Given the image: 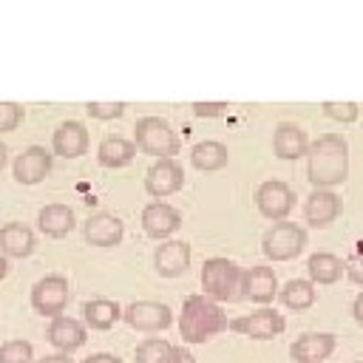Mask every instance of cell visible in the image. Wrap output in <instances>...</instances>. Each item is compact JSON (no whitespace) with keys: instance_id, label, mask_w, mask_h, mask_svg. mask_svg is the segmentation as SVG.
Returning <instances> with one entry per match:
<instances>
[{"instance_id":"cell-39","label":"cell","mask_w":363,"mask_h":363,"mask_svg":"<svg viewBox=\"0 0 363 363\" xmlns=\"http://www.w3.org/2000/svg\"><path fill=\"white\" fill-rule=\"evenodd\" d=\"M6 272H9V261H6V258H3V255H0V278H3V275H6Z\"/></svg>"},{"instance_id":"cell-36","label":"cell","mask_w":363,"mask_h":363,"mask_svg":"<svg viewBox=\"0 0 363 363\" xmlns=\"http://www.w3.org/2000/svg\"><path fill=\"white\" fill-rule=\"evenodd\" d=\"M37 363H74V360H71L68 352H57V354H45V357H40Z\"/></svg>"},{"instance_id":"cell-27","label":"cell","mask_w":363,"mask_h":363,"mask_svg":"<svg viewBox=\"0 0 363 363\" xmlns=\"http://www.w3.org/2000/svg\"><path fill=\"white\" fill-rule=\"evenodd\" d=\"M122 312H119V306L113 303V301H108V298H94V301H88L85 306H82V318H85V323L91 326V329H111L113 323H116V318H119Z\"/></svg>"},{"instance_id":"cell-23","label":"cell","mask_w":363,"mask_h":363,"mask_svg":"<svg viewBox=\"0 0 363 363\" xmlns=\"http://www.w3.org/2000/svg\"><path fill=\"white\" fill-rule=\"evenodd\" d=\"M77 224V216L71 207L65 204H45L40 213H37V227L48 235V238H62L74 230Z\"/></svg>"},{"instance_id":"cell-31","label":"cell","mask_w":363,"mask_h":363,"mask_svg":"<svg viewBox=\"0 0 363 363\" xmlns=\"http://www.w3.org/2000/svg\"><path fill=\"white\" fill-rule=\"evenodd\" d=\"M85 111L94 119H116L125 113V102H85Z\"/></svg>"},{"instance_id":"cell-35","label":"cell","mask_w":363,"mask_h":363,"mask_svg":"<svg viewBox=\"0 0 363 363\" xmlns=\"http://www.w3.org/2000/svg\"><path fill=\"white\" fill-rule=\"evenodd\" d=\"M82 363H122V357L108 354V352H96V354H88Z\"/></svg>"},{"instance_id":"cell-24","label":"cell","mask_w":363,"mask_h":363,"mask_svg":"<svg viewBox=\"0 0 363 363\" xmlns=\"http://www.w3.org/2000/svg\"><path fill=\"white\" fill-rule=\"evenodd\" d=\"M133 156H136V145L128 142V139H122V136H105L99 142V147H96V159L105 167H122Z\"/></svg>"},{"instance_id":"cell-28","label":"cell","mask_w":363,"mask_h":363,"mask_svg":"<svg viewBox=\"0 0 363 363\" xmlns=\"http://www.w3.org/2000/svg\"><path fill=\"white\" fill-rule=\"evenodd\" d=\"M281 301H284V306H289V309H295V312L309 309V306L315 303V286H312V281L292 278L289 284H284Z\"/></svg>"},{"instance_id":"cell-3","label":"cell","mask_w":363,"mask_h":363,"mask_svg":"<svg viewBox=\"0 0 363 363\" xmlns=\"http://www.w3.org/2000/svg\"><path fill=\"white\" fill-rule=\"evenodd\" d=\"M133 145L136 150L156 156V159H173L182 150V142L176 136V130L159 119V116H142L133 125Z\"/></svg>"},{"instance_id":"cell-34","label":"cell","mask_w":363,"mask_h":363,"mask_svg":"<svg viewBox=\"0 0 363 363\" xmlns=\"http://www.w3.org/2000/svg\"><path fill=\"white\" fill-rule=\"evenodd\" d=\"M346 275L352 278V284H360V286H363V255H352V258H349Z\"/></svg>"},{"instance_id":"cell-9","label":"cell","mask_w":363,"mask_h":363,"mask_svg":"<svg viewBox=\"0 0 363 363\" xmlns=\"http://www.w3.org/2000/svg\"><path fill=\"white\" fill-rule=\"evenodd\" d=\"M230 329L235 335H247V337H255V340H269V337H278L286 329V320L275 309H258L252 315H241V318L230 320Z\"/></svg>"},{"instance_id":"cell-17","label":"cell","mask_w":363,"mask_h":363,"mask_svg":"<svg viewBox=\"0 0 363 363\" xmlns=\"http://www.w3.org/2000/svg\"><path fill=\"white\" fill-rule=\"evenodd\" d=\"M153 267L164 278H176L190 267V244L187 241H162L153 252Z\"/></svg>"},{"instance_id":"cell-18","label":"cell","mask_w":363,"mask_h":363,"mask_svg":"<svg viewBox=\"0 0 363 363\" xmlns=\"http://www.w3.org/2000/svg\"><path fill=\"white\" fill-rule=\"evenodd\" d=\"M45 337H48V343H51L54 349L71 354L74 349H79V346L85 343L88 332H85V326H82L77 318L57 315V318H51V323H48V329H45Z\"/></svg>"},{"instance_id":"cell-10","label":"cell","mask_w":363,"mask_h":363,"mask_svg":"<svg viewBox=\"0 0 363 363\" xmlns=\"http://www.w3.org/2000/svg\"><path fill=\"white\" fill-rule=\"evenodd\" d=\"M184 184V170L176 159H156L145 173V190L156 199L179 193Z\"/></svg>"},{"instance_id":"cell-19","label":"cell","mask_w":363,"mask_h":363,"mask_svg":"<svg viewBox=\"0 0 363 363\" xmlns=\"http://www.w3.org/2000/svg\"><path fill=\"white\" fill-rule=\"evenodd\" d=\"M136 363H196V357L187 349H179L162 337H147L133 352Z\"/></svg>"},{"instance_id":"cell-15","label":"cell","mask_w":363,"mask_h":363,"mask_svg":"<svg viewBox=\"0 0 363 363\" xmlns=\"http://www.w3.org/2000/svg\"><path fill=\"white\" fill-rule=\"evenodd\" d=\"M142 227L150 238H167L182 227V216L173 204H164L156 199L142 210Z\"/></svg>"},{"instance_id":"cell-5","label":"cell","mask_w":363,"mask_h":363,"mask_svg":"<svg viewBox=\"0 0 363 363\" xmlns=\"http://www.w3.org/2000/svg\"><path fill=\"white\" fill-rule=\"evenodd\" d=\"M306 230L301 224H292V221H275L267 233H264V241H261V250L269 261H289L295 255L303 252L306 247Z\"/></svg>"},{"instance_id":"cell-16","label":"cell","mask_w":363,"mask_h":363,"mask_svg":"<svg viewBox=\"0 0 363 363\" xmlns=\"http://www.w3.org/2000/svg\"><path fill=\"white\" fill-rule=\"evenodd\" d=\"M122 233H125L122 218L111 213H94L85 218V227H82L85 241L94 247H116L122 241Z\"/></svg>"},{"instance_id":"cell-12","label":"cell","mask_w":363,"mask_h":363,"mask_svg":"<svg viewBox=\"0 0 363 363\" xmlns=\"http://www.w3.org/2000/svg\"><path fill=\"white\" fill-rule=\"evenodd\" d=\"M340 210H343V201L329 187H315V193H309L303 204V216L309 227H329L340 216Z\"/></svg>"},{"instance_id":"cell-26","label":"cell","mask_w":363,"mask_h":363,"mask_svg":"<svg viewBox=\"0 0 363 363\" xmlns=\"http://www.w3.org/2000/svg\"><path fill=\"white\" fill-rule=\"evenodd\" d=\"M306 269H309L312 284H335V281H340L346 264L335 252H315L306 261Z\"/></svg>"},{"instance_id":"cell-20","label":"cell","mask_w":363,"mask_h":363,"mask_svg":"<svg viewBox=\"0 0 363 363\" xmlns=\"http://www.w3.org/2000/svg\"><path fill=\"white\" fill-rule=\"evenodd\" d=\"M51 147H54V153L62 156V159H77V156H82V153L88 150V130H85V125L77 122V119L62 122V125L54 130Z\"/></svg>"},{"instance_id":"cell-1","label":"cell","mask_w":363,"mask_h":363,"mask_svg":"<svg viewBox=\"0 0 363 363\" xmlns=\"http://www.w3.org/2000/svg\"><path fill=\"white\" fill-rule=\"evenodd\" d=\"M306 176L315 187H335L349 176V145L340 133L318 136L306 150Z\"/></svg>"},{"instance_id":"cell-29","label":"cell","mask_w":363,"mask_h":363,"mask_svg":"<svg viewBox=\"0 0 363 363\" xmlns=\"http://www.w3.org/2000/svg\"><path fill=\"white\" fill-rule=\"evenodd\" d=\"M34 349L28 340H6L0 343V363H31Z\"/></svg>"},{"instance_id":"cell-25","label":"cell","mask_w":363,"mask_h":363,"mask_svg":"<svg viewBox=\"0 0 363 363\" xmlns=\"http://www.w3.org/2000/svg\"><path fill=\"white\" fill-rule=\"evenodd\" d=\"M190 162H193V167L201 170V173H216V170H221V167L227 164V147H224L221 142H213V139L199 142V145L190 150Z\"/></svg>"},{"instance_id":"cell-32","label":"cell","mask_w":363,"mask_h":363,"mask_svg":"<svg viewBox=\"0 0 363 363\" xmlns=\"http://www.w3.org/2000/svg\"><path fill=\"white\" fill-rule=\"evenodd\" d=\"M23 122V105L17 102H0V133L14 130Z\"/></svg>"},{"instance_id":"cell-4","label":"cell","mask_w":363,"mask_h":363,"mask_svg":"<svg viewBox=\"0 0 363 363\" xmlns=\"http://www.w3.org/2000/svg\"><path fill=\"white\" fill-rule=\"evenodd\" d=\"M241 275H244V269L227 258H210L201 267V284L213 301L241 298Z\"/></svg>"},{"instance_id":"cell-22","label":"cell","mask_w":363,"mask_h":363,"mask_svg":"<svg viewBox=\"0 0 363 363\" xmlns=\"http://www.w3.org/2000/svg\"><path fill=\"white\" fill-rule=\"evenodd\" d=\"M37 247V238H34V230L23 221H9L0 227V252L9 255V258H26L31 255Z\"/></svg>"},{"instance_id":"cell-11","label":"cell","mask_w":363,"mask_h":363,"mask_svg":"<svg viewBox=\"0 0 363 363\" xmlns=\"http://www.w3.org/2000/svg\"><path fill=\"white\" fill-rule=\"evenodd\" d=\"M337 346V337L332 332H303L292 346L289 354L295 363H323Z\"/></svg>"},{"instance_id":"cell-38","label":"cell","mask_w":363,"mask_h":363,"mask_svg":"<svg viewBox=\"0 0 363 363\" xmlns=\"http://www.w3.org/2000/svg\"><path fill=\"white\" fill-rule=\"evenodd\" d=\"M6 159H9V150H6V145L0 142V170H3V164H6Z\"/></svg>"},{"instance_id":"cell-13","label":"cell","mask_w":363,"mask_h":363,"mask_svg":"<svg viewBox=\"0 0 363 363\" xmlns=\"http://www.w3.org/2000/svg\"><path fill=\"white\" fill-rule=\"evenodd\" d=\"M278 295V278L269 267L255 264L250 269H244L241 275V298H250L255 303H272V298Z\"/></svg>"},{"instance_id":"cell-7","label":"cell","mask_w":363,"mask_h":363,"mask_svg":"<svg viewBox=\"0 0 363 363\" xmlns=\"http://www.w3.org/2000/svg\"><path fill=\"white\" fill-rule=\"evenodd\" d=\"M255 207L261 216L272 218V221H281L284 216L292 213L295 207V193L286 182H278V179H269L264 182L258 190H255Z\"/></svg>"},{"instance_id":"cell-37","label":"cell","mask_w":363,"mask_h":363,"mask_svg":"<svg viewBox=\"0 0 363 363\" xmlns=\"http://www.w3.org/2000/svg\"><path fill=\"white\" fill-rule=\"evenodd\" d=\"M352 315H354V320L363 326V292L354 298V303H352Z\"/></svg>"},{"instance_id":"cell-14","label":"cell","mask_w":363,"mask_h":363,"mask_svg":"<svg viewBox=\"0 0 363 363\" xmlns=\"http://www.w3.org/2000/svg\"><path fill=\"white\" fill-rule=\"evenodd\" d=\"M48 173H51V153L45 147H40V145L26 147L14 159V179L20 184H40Z\"/></svg>"},{"instance_id":"cell-6","label":"cell","mask_w":363,"mask_h":363,"mask_svg":"<svg viewBox=\"0 0 363 363\" xmlns=\"http://www.w3.org/2000/svg\"><path fill=\"white\" fill-rule=\"evenodd\" d=\"M68 298H71V289L62 275H45L31 286V306L37 315H45V318L62 315V309L68 306Z\"/></svg>"},{"instance_id":"cell-33","label":"cell","mask_w":363,"mask_h":363,"mask_svg":"<svg viewBox=\"0 0 363 363\" xmlns=\"http://www.w3.org/2000/svg\"><path fill=\"white\" fill-rule=\"evenodd\" d=\"M227 102H193V113L196 116H224L227 113Z\"/></svg>"},{"instance_id":"cell-2","label":"cell","mask_w":363,"mask_h":363,"mask_svg":"<svg viewBox=\"0 0 363 363\" xmlns=\"http://www.w3.org/2000/svg\"><path fill=\"white\" fill-rule=\"evenodd\" d=\"M227 323V312L207 295H187L182 303V318H179V332L184 343H204L213 335L224 332Z\"/></svg>"},{"instance_id":"cell-21","label":"cell","mask_w":363,"mask_h":363,"mask_svg":"<svg viewBox=\"0 0 363 363\" xmlns=\"http://www.w3.org/2000/svg\"><path fill=\"white\" fill-rule=\"evenodd\" d=\"M272 150H275L278 159H284V162H295V159L306 156V150H309V139H306V133H303L298 125H292V122H281V125L275 128V133H272Z\"/></svg>"},{"instance_id":"cell-8","label":"cell","mask_w":363,"mask_h":363,"mask_svg":"<svg viewBox=\"0 0 363 363\" xmlns=\"http://www.w3.org/2000/svg\"><path fill=\"white\" fill-rule=\"evenodd\" d=\"M122 318L128 320V326L139 332H162L170 326L173 312L167 303H159V301H133L125 306Z\"/></svg>"},{"instance_id":"cell-30","label":"cell","mask_w":363,"mask_h":363,"mask_svg":"<svg viewBox=\"0 0 363 363\" xmlns=\"http://www.w3.org/2000/svg\"><path fill=\"white\" fill-rule=\"evenodd\" d=\"M323 113L340 125H349L360 116V108H357V102H323Z\"/></svg>"}]
</instances>
